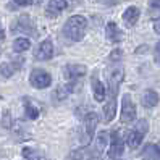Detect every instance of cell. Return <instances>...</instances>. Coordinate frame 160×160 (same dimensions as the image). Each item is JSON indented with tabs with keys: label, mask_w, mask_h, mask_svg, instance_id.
<instances>
[{
	"label": "cell",
	"mask_w": 160,
	"mask_h": 160,
	"mask_svg": "<svg viewBox=\"0 0 160 160\" xmlns=\"http://www.w3.org/2000/svg\"><path fill=\"white\" fill-rule=\"evenodd\" d=\"M86 29H88V20L84 16H81V15H74V16L70 18L67 23H65L63 34L67 36L70 41L78 42V41H81L84 37Z\"/></svg>",
	"instance_id": "1"
},
{
	"label": "cell",
	"mask_w": 160,
	"mask_h": 160,
	"mask_svg": "<svg viewBox=\"0 0 160 160\" xmlns=\"http://www.w3.org/2000/svg\"><path fill=\"white\" fill-rule=\"evenodd\" d=\"M149 131V123L146 120H139L138 121V125L136 128L131 131V133L128 134V139H126V142L131 149H138L141 146V142H142V139L146 136V133Z\"/></svg>",
	"instance_id": "2"
},
{
	"label": "cell",
	"mask_w": 160,
	"mask_h": 160,
	"mask_svg": "<svg viewBox=\"0 0 160 160\" xmlns=\"http://www.w3.org/2000/svg\"><path fill=\"white\" fill-rule=\"evenodd\" d=\"M136 105L134 102L131 100V96L129 94H125L123 99H121V113H120V120L121 123H133L136 120Z\"/></svg>",
	"instance_id": "3"
},
{
	"label": "cell",
	"mask_w": 160,
	"mask_h": 160,
	"mask_svg": "<svg viewBox=\"0 0 160 160\" xmlns=\"http://www.w3.org/2000/svg\"><path fill=\"white\" fill-rule=\"evenodd\" d=\"M97 123H99V115L96 112H91L84 117V139H82V144L88 146L91 141H92V136L96 133V128H97Z\"/></svg>",
	"instance_id": "4"
},
{
	"label": "cell",
	"mask_w": 160,
	"mask_h": 160,
	"mask_svg": "<svg viewBox=\"0 0 160 160\" xmlns=\"http://www.w3.org/2000/svg\"><path fill=\"white\" fill-rule=\"evenodd\" d=\"M29 81L36 89H45L52 84V76L45 70H34L29 76Z\"/></svg>",
	"instance_id": "5"
},
{
	"label": "cell",
	"mask_w": 160,
	"mask_h": 160,
	"mask_svg": "<svg viewBox=\"0 0 160 160\" xmlns=\"http://www.w3.org/2000/svg\"><path fill=\"white\" fill-rule=\"evenodd\" d=\"M123 149H125V144H123V138H121L120 131H113L110 136V149H108V157L110 158H118L123 155Z\"/></svg>",
	"instance_id": "6"
},
{
	"label": "cell",
	"mask_w": 160,
	"mask_h": 160,
	"mask_svg": "<svg viewBox=\"0 0 160 160\" xmlns=\"http://www.w3.org/2000/svg\"><path fill=\"white\" fill-rule=\"evenodd\" d=\"M125 78V71L123 68H115L113 71L110 73V78H108V92H110V96L112 97H117V92L120 89V84L121 81H123Z\"/></svg>",
	"instance_id": "7"
},
{
	"label": "cell",
	"mask_w": 160,
	"mask_h": 160,
	"mask_svg": "<svg viewBox=\"0 0 160 160\" xmlns=\"http://www.w3.org/2000/svg\"><path fill=\"white\" fill-rule=\"evenodd\" d=\"M52 57H53V44L50 39H45L37 45V49L34 52V58L44 62V60H50Z\"/></svg>",
	"instance_id": "8"
},
{
	"label": "cell",
	"mask_w": 160,
	"mask_h": 160,
	"mask_svg": "<svg viewBox=\"0 0 160 160\" xmlns=\"http://www.w3.org/2000/svg\"><path fill=\"white\" fill-rule=\"evenodd\" d=\"M34 23L29 16L26 15H21L20 18H18L16 21V28H13V29L16 31H21V32H26V34H31V36H36V29H34Z\"/></svg>",
	"instance_id": "9"
},
{
	"label": "cell",
	"mask_w": 160,
	"mask_h": 160,
	"mask_svg": "<svg viewBox=\"0 0 160 160\" xmlns=\"http://www.w3.org/2000/svg\"><path fill=\"white\" fill-rule=\"evenodd\" d=\"M67 7H68L67 0H49V5H47V16L49 18L58 16Z\"/></svg>",
	"instance_id": "10"
},
{
	"label": "cell",
	"mask_w": 160,
	"mask_h": 160,
	"mask_svg": "<svg viewBox=\"0 0 160 160\" xmlns=\"http://www.w3.org/2000/svg\"><path fill=\"white\" fill-rule=\"evenodd\" d=\"M86 71L88 70L84 65H68V67L65 68V74H67V78L70 81H76L79 76H84Z\"/></svg>",
	"instance_id": "11"
},
{
	"label": "cell",
	"mask_w": 160,
	"mask_h": 160,
	"mask_svg": "<svg viewBox=\"0 0 160 160\" xmlns=\"http://www.w3.org/2000/svg\"><path fill=\"white\" fill-rule=\"evenodd\" d=\"M115 113H117V97L110 96L108 102L103 105V120H105V123H110L115 118Z\"/></svg>",
	"instance_id": "12"
},
{
	"label": "cell",
	"mask_w": 160,
	"mask_h": 160,
	"mask_svg": "<svg viewBox=\"0 0 160 160\" xmlns=\"http://www.w3.org/2000/svg\"><path fill=\"white\" fill-rule=\"evenodd\" d=\"M142 160H160V142L158 144H147L142 150Z\"/></svg>",
	"instance_id": "13"
},
{
	"label": "cell",
	"mask_w": 160,
	"mask_h": 160,
	"mask_svg": "<svg viewBox=\"0 0 160 160\" xmlns=\"http://www.w3.org/2000/svg\"><path fill=\"white\" fill-rule=\"evenodd\" d=\"M92 92H94V99H96L97 102H103V100H105V96H107L105 86H103V84L97 79V76L92 78Z\"/></svg>",
	"instance_id": "14"
},
{
	"label": "cell",
	"mask_w": 160,
	"mask_h": 160,
	"mask_svg": "<svg viewBox=\"0 0 160 160\" xmlns=\"http://www.w3.org/2000/svg\"><path fill=\"white\" fill-rule=\"evenodd\" d=\"M139 20V8L136 7H128L125 13H123V21L128 24V26H134Z\"/></svg>",
	"instance_id": "15"
},
{
	"label": "cell",
	"mask_w": 160,
	"mask_h": 160,
	"mask_svg": "<svg viewBox=\"0 0 160 160\" xmlns=\"http://www.w3.org/2000/svg\"><path fill=\"white\" fill-rule=\"evenodd\" d=\"M158 100H160L158 94L154 89H147L144 92V96H142V105L147 107V108H152V107H155L158 103Z\"/></svg>",
	"instance_id": "16"
},
{
	"label": "cell",
	"mask_w": 160,
	"mask_h": 160,
	"mask_svg": "<svg viewBox=\"0 0 160 160\" xmlns=\"http://www.w3.org/2000/svg\"><path fill=\"white\" fill-rule=\"evenodd\" d=\"M105 36H107V39H108L110 42H113V44H117V42L121 41V31L118 29V26H117L115 23H108V24H107V28H105Z\"/></svg>",
	"instance_id": "17"
},
{
	"label": "cell",
	"mask_w": 160,
	"mask_h": 160,
	"mask_svg": "<svg viewBox=\"0 0 160 160\" xmlns=\"http://www.w3.org/2000/svg\"><path fill=\"white\" fill-rule=\"evenodd\" d=\"M23 157L26 160H47L44 157V154H41L39 150H36L32 147H24L23 149Z\"/></svg>",
	"instance_id": "18"
},
{
	"label": "cell",
	"mask_w": 160,
	"mask_h": 160,
	"mask_svg": "<svg viewBox=\"0 0 160 160\" xmlns=\"http://www.w3.org/2000/svg\"><path fill=\"white\" fill-rule=\"evenodd\" d=\"M29 47H31V41L26 39V37H18V39H15V42H13V50L18 52V53L26 52Z\"/></svg>",
	"instance_id": "19"
},
{
	"label": "cell",
	"mask_w": 160,
	"mask_h": 160,
	"mask_svg": "<svg viewBox=\"0 0 160 160\" xmlns=\"http://www.w3.org/2000/svg\"><path fill=\"white\" fill-rule=\"evenodd\" d=\"M24 112H26V117L29 118V120H36L37 117H39V108H37L36 105H32L31 102H26Z\"/></svg>",
	"instance_id": "20"
},
{
	"label": "cell",
	"mask_w": 160,
	"mask_h": 160,
	"mask_svg": "<svg viewBox=\"0 0 160 160\" xmlns=\"http://www.w3.org/2000/svg\"><path fill=\"white\" fill-rule=\"evenodd\" d=\"M73 82H74V81H71L70 84H67V86H62V88L57 89V97H58V99H65L70 92L74 91V84H73Z\"/></svg>",
	"instance_id": "21"
},
{
	"label": "cell",
	"mask_w": 160,
	"mask_h": 160,
	"mask_svg": "<svg viewBox=\"0 0 160 160\" xmlns=\"http://www.w3.org/2000/svg\"><path fill=\"white\" fill-rule=\"evenodd\" d=\"M15 70H16V67H13V65H10V63H2L0 65V74H2L3 78H10L15 73Z\"/></svg>",
	"instance_id": "22"
},
{
	"label": "cell",
	"mask_w": 160,
	"mask_h": 160,
	"mask_svg": "<svg viewBox=\"0 0 160 160\" xmlns=\"http://www.w3.org/2000/svg\"><path fill=\"white\" fill-rule=\"evenodd\" d=\"M107 139H108V134L105 133V131H102V133L97 136V152L100 154L103 149H105L107 146Z\"/></svg>",
	"instance_id": "23"
},
{
	"label": "cell",
	"mask_w": 160,
	"mask_h": 160,
	"mask_svg": "<svg viewBox=\"0 0 160 160\" xmlns=\"http://www.w3.org/2000/svg\"><path fill=\"white\" fill-rule=\"evenodd\" d=\"M120 58H121V50H120V49H117V50L112 52V55H110V60H112V62H117V60H120Z\"/></svg>",
	"instance_id": "24"
},
{
	"label": "cell",
	"mask_w": 160,
	"mask_h": 160,
	"mask_svg": "<svg viewBox=\"0 0 160 160\" xmlns=\"http://www.w3.org/2000/svg\"><path fill=\"white\" fill-rule=\"evenodd\" d=\"M68 160H82V150H79V152H73Z\"/></svg>",
	"instance_id": "25"
},
{
	"label": "cell",
	"mask_w": 160,
	"mask_h": 160,
	"mask_svg": "<svg viewBox=\"0 0 160 160\" xmlns=\"http://www.w3.org/2000/svg\"><path fill=\"white\" fill-rule=\"evenodd\" d=\"M154 58L157 63H160V42L155 45V52H154Z\"/></svg>",
	"instance_id": "26"
},
{
	"label": "cell",
	"mask_w": 160,
	"mask_h": 160,
	"mask_svg": "<svg viewBox=\"0 0 160 160\" xmlns=\"http://www.w3.org/2000/svg\"><path fill=\"white\" fill-rule=\"evenodd\" d=\"M16 5H20V7H28V5H31L32 3V0H15Z\"/></svg>",
	"instance_id": "27"
},
{
	"label": "cell",
	"mask_w": 160,
	"mask_h": 160,
	"mask_svg": "<svg viewBox=\"0 0 160 160\" xmlns=\"http://www.w3.org/2000/svg\"><path fill=\"white\" fill-rule=\"evenodd\" d=\"M154 31L157 34H160V18H157V20L154 21Z\"/></svg>",
	"instance_id": "28"
},
{
	"label": "cell",
	"mask_w": 160,
	"mask_h": 160,
	"mask_svg": "<svg viewBox=\"0 0 160 160\" xmlns=\"http://www.w3.org/2000/svg\"><path fill=\"white\" fill-rule=\"evenodd\" d=\"M100 3H103V5H108V7H112V5H117V0H99Z\"/></svg>",
	"instance_id": "29"
},
{
	"label": "cell",
	"mask_w": 160,
	"mask_h": 160,
	"mask_svg": "<svg viewBox=\"0 0 160 160\" xmlns=\"http://www.w3.org/2000/svg\"><path fill=\"white\" fill-rule=\"evenodd\" d=\"M150 5H152V7H160V0H152V2H150Z\"/></svg>",
	"instance_id": "30"
},
{
	"label": "cell",
	"mask_w": 160,
	"mask_h": 160,
	"mask_svg": "<svg viewBox=\"0 0 160 160\" xmlns=\"http://www.w3.org/2000/svg\"><path fill=\"white\" fill-rule=\"evenodd\" d=\"M3 37H5V32L2 29V26H0V41H3Z\"/></svg>",
	"instance_id": "31"
},
{
	"label": "cell",
	"mask_w": 160,
	"mask_h": 160,
	"mask_svg": "<svg viewBox=\"0 0 160 160\" xmlns=\"http://www.w3.org/2000/svg\"><path fill=\"white\" fill-rule=\"evenodd\" d=\"M67 2H68V0H67ZM70 2H73V3H81L82 0H70Z\"/></svg>",
	"instance_id": "32"
}]
</instances>
